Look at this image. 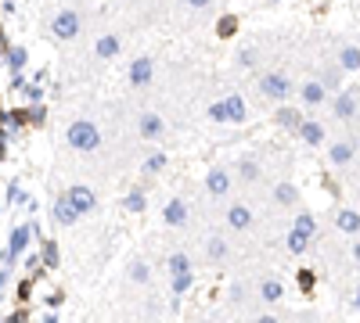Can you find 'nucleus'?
Instances as JSON below:
<instances>
[{"label":"nucleus","instance_id":"obj_35","mask_svg":"<svg viewBox=\"0 0 360 323\" xmlns=\"http://www.w3.org/2000/svg\"><path fill=\"white\" fill-rule=\"evenodd\" d=\"M166 266H169V277H173V273H184V269H195V266H191V258H187V252H173Z\"/></svg>","mask_w":360,"mask_h":323},{"label":"nucleus","instance_id":"obj_39","mask_svg":"<svg viewBox=\"0 0 360 323\" xmlns=\"http://www.w3.org/2000/svg\"><path fill=\"white\" fill-rule=\"evenodd\" d=\"M245 298H248V287H245L242 280H234V284L227 287V302H231V305H242Z\"/></svg>","mask_w":360,"mask_h":323},{"label":"nucleus","instance_id":"obj_50","mask_svg":"<svg viewBox=\"0 0 360 323\" xmlns=\"http://www.w3.org/2000/svg\"><path fill=\"white\" fill-rule=\"evenodd\" d=\"M299 323H321V320H317V316H303Z\"/></svg>","mask_w":360,"mask_h":323},{"label":"nucleus","instance_id":"obj_44","mask_svg":"<svg viewBox=\"0 0 360 323\" xmlns=\"http://www.w3.org/2000/svg\"><path fill=\"white\" fill-rule=\"evenodd\" d=\"M8 284H11V269H8V266H0V298H4Z\"/></svg>","mask_w":360,"mask_h":323},{"label":"nucleus","instance_id":"obj_17","mask_svg":"<svg viewBox=\"0 0 360 323\" xmlns=\"http://www.w3.org/2000/svg\"><path fill=\"white\" fill-rule=\"evenodd\" d=\"M162 223L169 226V230H180V226H187V201L184 198H169L162 205Z\"/></svg>","mask_w":360,"mask_h":323},{"label":"nucleus","instance_id":"obj_49","mask_svg":"<svg viewBox=\"0 0 360 323\" xmlns=\"http://www.w3.org/2000/svg\"><path fill=\"white\" fill-rule=\"evenodd\" d=\"M350 252H353V263H357V266H360V241H357V245H353V248H350Z\"/></svg>","mask_w":360,"mask_h":323},{"label":"nucleus","instance_id":"obj_43","mask_svg":"<svg viewBox=\"0 0 360 323\" xmlns=\"http://www.w3.org/2000/svg\"><path fill=\"white\" fill-rule=\"evenodd\" d=\"M61 302H65V295H61V291H51V295H47V309H61Z\"/></svg>","mask_w":360,"mask_h":323},{"label":"nucleus","instance_id":"obj_47","mask_svg":"<svg viewBox=\"0 0 360 323\" xmlns=\"http://www.w3.org/2000/svg\"><path fill=\"white\" fill-rule=\"evenodd\" d=\"M350 313H360V287L353 291V298H350Z\"/></svg>","mask_w":360,"mask_h":323},{"label":"nucleus","instance_id":"obj_16","mask_svg":"<svg viewBox=\"0 0 360 323\" xmlns=\"http://www.w3.org/2000/svg\"><path fill=\"white\" fill-rule=\"evenodd\" d=\"M123 54V40L116 36V32H105V36L94 40V58L98 61H116Z\"/></svg>","mask_w":360,"mask_h":323},{"label":"nucleus","instance_id":"obj_19","mask_svg":"<svg viewBox=\"0 0 360 323\" xmlns=\"http://www.w3.org/2000/svg\"><path fill=\"white\" fill-rule=\"evenodd\" d=\"M51 219H54L58 226H76V223H80V212H76V208L69 205L65 194H58L54 205H51Z\"/></svg>","mask_w":360,"mask_h":323},{"label":"nucleus","instance_id":"obj_48","mask_svg":"<svg viewBox=\"0 0 360 323\" xmlns=\"http://www.w3.org/2000/svg\"><path fill=\"white\" fill-rule=\"evenodd\" d=\"M40 323H58V313H54V309H47V313H43V320H40Z\"/></svg>","mask_w":360,"mask_h":323},{"label":"nucleus","instance_id":"obj_40","mask_svg":"<svg viewBox=\"0 0 360 323\" xmlns=\"http://www.w3.org/2000/svg\"><path fill=\"white\" fill-rule=\"evenodd\" d=\"M256 54H260V51L248 43V47H242V51H238V58H234V61H238L242 69H253V65H256Z\"/></svg>","mask_w":360,"mask_h":323},{"label":"nucleus","instance_id":"obj_9","mask_svg":"<svg viewBox=\"0 0 360 323\" xmlns=\"http://www.w3.org/2000/svg\"><path fill=\"white\" fill-rule=\"evenodd\" d=\"M151 79H155V61H151L148 54H137V58L127 65V83H130L134 90H145V87H151Z\"/></svg>","mask_w":360,"mask_h":323},{"label":"nucleus","instance_id":"obj_32","mask_svg":"<svg viewBox=\"0 0 360 323\" xmlns=\"http://www.w3.org/2000/svg\"><path fill=\"white\" fill-rule=\"evenodd\" d=\"M310 241H314V237H306V234H299V230H288L285 248H288L292 255H306V252H310Z\"/></svg>","mask_w":360,"mask_h":323},{"label":"nucleus","instance_id":"obj_34","mask_svg":"<svg viewBox=\"0 0 360 323\" xmlns=\"http://www.w3.org/2000/svg\"><path fill=\"white\" fill-rule=\"evenodd\" d=\"M295 284H299L303 295H314V287H317V273H314V269H299V273H295Z\"/></svg>","mask_w":360,"mask_h":323},{"label":"nucleus","instance_id":"obj_12","mask_svg":"<svg viewBox=\"0 0 360 323\" xmlns=\"http://www.w3.org/2000/svg\"><path fill=\"white\" fill-rule=\"evenodd\" d=\"M65 198H69V205L76 208V212H80V219L90 216L94 208H98V194H94L87 183H72V187L65 190Z\"/></svg>","mask_w":360,"mask_h":323},{"label":"nucleus","instance_id":"obj_45","mask_svg":"<svg viewBox=\"0 0 360 323\" xmlns=\"http://www.w3.org/2000/svg\"><path fill=\"white\" fill-rule=\"evenodd\" d=\"M184 4L191 8V11H209V4H213V0H184Z\"/></svg>","mask_w":360,"mask_h":323},{"label":"nucleus","instance_id":"obj_29","mask_svg":"<svg viewBox=\"0 0 360 323\" xmlns=\"http://www.w3.org/2000/svg\"><path fill=\"white\" fill-rule=\"evenodd\" d=\"M292 230H299V234H306V237H317V234H321L317 216L310 212V208H299V212H295V219H292Z\"/></svg>","mask_w":360,"mask_h":323},{"label":"nucleus","instance_id":"obj_20","mask_svg":"<svg viewBox=\"0 0 360 323\" xmlns=\"http://www.w3.org/2000/svg\"><path fill=\"white\" fill-rule=\"evenodd\" d=\"M191 287H195V269H184V273H173V277H169V302H173V309Z\"/></svg>","mask_w":360,"mask_h":323},{"label":"nucleus","instance_id":"obj_18","mask_svg":"<svg viewBox=\"0 0 360 323\" xmlns=\"http://www.w3.org/2000/svg\"><path fill=\"white\" fill-rule=\"evenodd\" d=\"M256 295H260L263 305H281V298H285V284H281L277 277H260Z\"/></svg>","mask_w":360,"mask_h":323},{"label":"nucleus","instance_id":"obj_23","mask_svg":"<svg viewBox=\"0 0 360 323\" xmlns=\"http://www.w3.org/2000/svg\"><path fill=\"white\" fill-rule=\"evenodd\" d=\"M123 208L134 212V216L145 212V208H148V190H145V183H134L127 194H123Z\"/></svg>","mask_w":360,"mask_h":323},{"label":"nucleus","instance_id":"obj_14","mask_svg":"<svg viewBox=\"0 0 360 323\" xmlns=\"http://www.w3.org/2000/svg\"><path fill=\"white\" fill-rule=\"evenodd\" d=\"M299 137L306 148H324L328 144V129H324V122H317V119H303V126H299Z\"/></svg>","mask_w":360,"mask_h":323},{"label":"nucleus","instance_id":"obj_26","mask_svg":"<svg viewBox=\"0 0 360 323\" xmlns=\"http://www.w3.org/2000/svg\"><path fill=\"white\" fill-rule=\"evenodd\" d=\"M274 205H281V208H288V205H299V187H295L292 180H281V183H274Z\"/></svg>","mask_w":360,"mask_h":323},{"label":"nucleus","instance_id":"obj_10","mask_svg":"<svg viewBox=\"0 0 360 323\" xmlns=\"http://www.w3.org/2000/svg\"><path fill=\"white\" fill-rule=\"evenodd\" d=\"M224 223H227V230H231V234H245V230H253L256 212H253V208H248L245 201H234V205H227Z\"/></svg>","mask_w":360,"mask_h":323},{"label":"nucleus","instance_id":"obj_36","mask_svg":"<svg viewBox=\"0 0 360 323\" xmlns=\"http://www.w3.org/2000/svg\"><path fill=\"white\" fill-rule=\"evenodd\" d=\"M25 198H29V194L22 190V183H19V180H11V183L4 187V201H8V205H22Z\"/></svg>","mask_w":360,"mask_h":323},{"label":"nucleus","instance_id":"obj_8","mask_svg":"<svg viewBox=\"0 0 360 323\" xmlns=\"http://www.w3.org/2000/svg\"><path fill=\"white\" fill-rule=\"evenodd\" d=\"M206 194L213 201H224L227 194H231V187H234V176H231V169L227 166H209V172H206Z\"/></svg>","mask_w":360,"mask_h":323},{"label":"nucleus","instance_id":"obj_25","mask_svg":"<svg viewBox=\"0 0 360 323\" xmlns=\"http://www.w3.org/2000/svg\"><path fill=\"white\" fill-rule=\"evenodd\" d=\"M166 166H169V155L166 151H151L145 162H140V176H145V180H151V176H162Z\"/></svg>","mask_w":360,"mask_h":323},{"label":"nucleus","instance_id":"obj_1","mask_svg":"<svg viewBox=\"0 0 360 323\" xmlns=\"http://www.w3.org/2000/svg\"><path fill=\"white\" fill-rule=\"evenodd\" d=\"M33 241H40V223L36 219H25V223H19L11 230V237H8V245H4V252H0V266H8V269H14V263L29 252V245Z\"/></svg>","mask_w":360,"mask_h":323},{"label":"nucleus","instance_id":"obj_24","mask_svg":"<svg viewBox=\"0 0 360 323\" xmlns=\"http://www.w3.org/2000/svg\"><path fill=\"white\" fill-rule=\"evenodd\" d=\"M335 230L346 234V237L360 234V212H357V208H339V212H335Z\"/></svg>","mask_w":360,"mask_h":323},{"label":"nucleus","instance_id":"obj_5","mask_svg":"<svg viewBox=\"0 0 360 323\" xmlns=\"http://www.w3.org/2000/svg\"><path fill=\"white\" fill-rule=\"evenodd\" d=\"M80 29H83V14H80V11H72V8L58 11L54 19H51V36L61 40V43L76 40V36H80Z\"/></svg>","mask_w":360,"mask_h":323},{"label":"nucleus","instance_id":"obj_27","mask_svg":"<svg viewBox=\"0 0 360 323\" xmlns=\"http://www.w3.org/2000/svg\"><path fill=\"white\" fill-rule=\"evenodd\" d=\"M231 258V245L224 237H209L206 241V263H213V266H224Z\"/></svg>","mask_w":360,"mask_h":323},{"label":"nucleus","instance_id":"obj_37","mask_svg":"<svg viewBox=\"0 0 360 323\" xmlns=\"http://www.w3.org/2000/svg\"><path fill=\"white\" fill-rule=\"evenodd\" d=\"M234 32H238V19H234V14H224L220 25H216V36H220V40H231Z\"/></svg>","mask_w":360,"mask_h":323},{"label":"nucleus","instance_id":"obj_21","mask_svg":"<svg viewBox=\"0 0 360 323\" xmlns=\"http://www.w3.org/2000/svg\"><path fill=\"white\" fill-rule=\"evenodd\" d=\"M4 65H8V76H22L25 65H29V47L11 43L8 51H4Z\"/></svg>","mask_w":360,"mask_h":323},{"label":"nucleus","instance_id":"obj_15","mask_svg":"<svg viewBox=\"0 0 360 323\" xmlns=\"http://www.w3.org/2000/svg\"><path fill=\"white\" fill-rule=\"evenodd\" d=\"M303 108L299 104H277V111H274V122L281 126V129H288V133H299V126H303Z\"/></svg>","mask_w":360,"mask_h":323},{"label":"nucleus","instance_id":"obj_11","mask_svg":"<svg viewBox=\"0 0 360 323\" xmlns=\"http://www.w3.org/2000/svg\"><path fill=\"white\" fill-rule=\"evenodd\" d=\"M328 101H332V93L324 90V83L317 76H310L306 83H299V108H321Z\"/></svg>","mask_w":360,"mask_h":323},{"label":"nucleus","instance_id":"obj_51","mask_svg":"<svg viewBox=\"0 0 360 323\" xmlns=\"http://www.w3.org/2000/svg\"><path fill=\"white\" fill-rule=\"evenodd\" d=\"M271 4H281V0H271Z\"/></svg>","mask_w":360,"mask_h":323},{"label":"nucleus","instance_id":"obj_41","mask_svg":"<svg viewBox=\"0 0 360 323\" xmlns=\"http://www.w3.org/2000/svg\"><path fill=\"white\" fill-rule=\"evenodd\" d=\"M33 284H36L33 277H22V284H19V302H22V305L33 302Z\"/></svg>","mask_w":360,"mask_h":323},{"label":"nucleus","instance_id":"obj_3","mask_svg":"<svg viewBox=\"0 0 360 323\" xmlns=\"http://www.w3.org/2000/svg\"><path fill=\"white\" fill-rule=\"evenodd\" d=\"M65 144L76 155H94L101 148V126L94 119H72L65 126Z\"/></svg>","mask_w":360,"mask_h":323},{"label":"nucleus","instance_id":"obj_13","mask_svg":"<svg viewBox=\"0 0 360 323\" xmlns=\"http://www.w3.org/2000/svg\"><path fill=\"white\" fill-rule=\"evenodd\" d=\"M137 133L145 140H162L169 129H166V119L159 115V111H140L137 115Z\"/></svg>","mask_w":360,"mask_h":323},{"label":"nucleus","instance_id":"obj_6","mask_svg":"<svg viewBox=\"0 0 360 323\" xmlns=\"http://www.w3.org/2000/svg\"><path fill=\"white\" fill-rule=\"evenodd\" d=\"M328 108H332V115L339 122H357L360 119V90H339V93H332Z\"/></svg>","mask_w":360,"mask_h":323},{"label":"nucleus","instance_id":"obj_38","mask_svg":"<svg viewBox=\"0 0 360 323\" xmlns=\"http://www.w3.org/2000/svg\"><path fill=\"white\" fill-rule=\"evenodd\" d=\"M19 93L25 97V104H43V87L40 83H25Z\"/></svg>","mask_w":360,"mask_h":323},{"label":"nucleus","instance_id":"obj_22","mask_svg":"<svg viewBox=\"0 0 360 323\" xmlns=\"http://www.w3.org/2000/svg\"><path fill=\"white\" fill-rule=\"evenodd\" d=\"M260 176H263L260 158H256V155H242V158H238V180H242L245 187H253V183H260Z\"/></svg>","mask_w":360,"mask_h":323},{"label":"nucleus","instance_id":"obj_46","mask_svg":"<svg viewBox=\"0 0 360 323\" xmlns=\"http://www.w3.org/2000/svg\"><path fill=\"white\" fill-rule=\"evenodd\" d=\"M256 323H281V316H274V313H260Z\"/></svg>","mask_w":360,"mask_h":323},{"label":"nucleus","instance_id":"obj_28","mask_svg":"<svg viewBox=\"0 0 360 323\" xmlns=\"http://www.w3.org/2000/svg\"><path fill=\"white\" fill-rule=\"evenodd\" d=\"M335 65L342 72H360V47L346 43V47H339V54H335Z\"/></svg>","mask_w":360,"mask_h":323},{"label":"nucleus","instance_id":"obj_30","mask_svg":"<svg viewBox=\"0 0 360 323\" xmlns=\"http://www.w3.org/2000/svg\"><path fill=\"white\" fill-rule=\"evenodd\" d=\"M40 263H43V269L51 273V269H58V263H61V252H58V241H40Z\"/></svg>","mask_w":360,"mask_h":323},{"label":"nucleus","instance_id":"obj_4","mask_svg":"<svg viewBox=\"0 0 360 323\" xmlns=\"http://www.w3.org/2000/svg\"><path fill=\"white\" fill-rule=\"evenodd\" d=\"M256 90H260V97H267V101H274V104H285L288 97H292V90H295V83H292V76H288V72L271 69V72H260V79H256Z\"/></svg>","mask_w":360,"mask_h":323},{"label":"nucleus","instance_id":"obj_7","mask_svg":"<svg viewBox=\"0 0 360 323\" xmlns=\"http://www.w3.org/2000/svg\"><path fill=\"white\" fill-rule=\"evenodd\" d=\"M353 162H357V140L353 137L328 140V166L332 169H350Z\"/></svg>","mask_w":360,"mask_h":323},{"label":"nucleus","instance_id":"obj_2","mask_svg":"<svg viewBox=\"0 0 360 323\" xmlns=\"http://www.w3.org/2000/svg\"><path fill=\"white\" fill-rule=\"evenodd\" d=\"M206 119L209 122H220V126H245L248 122V104H245L242 93L216 97V101L206 108Z\"/></svg>","mask_w":360,"mask_h":323},{"label":"nucleus","instance_id":"obj_42","mask_svg":"<svg viewBox=\"0 0 360 323\" xmlns=\"http://www.w3.org/2000/svg\"><path fill=\"white\" fill-rule=\"evenodd\" d=\"M0 323H29V305H19L8 320H0Z\"/></svg>","mask_w":360,"mask_h":323},{"label":"nucleus","instance_id":"obj_33","mask_svg":"<svg viewBox=\"0 0 360 323\" xmlns=\"http://www.w3.org/2000/svg\"><path fill=\"white\" fill-rule=\"evenodd\" d=\"M127 277H130L134 284H148V280H151V266L145 263V258H134L130 269H127Z\"/></svg>","mask_w":360,"mask_h":323},{"label":"nucleus","instance_id":"obj_31","mask_svg":"<svg viewBox=\"0 0 360 323\" xmlns=\"http://www.w3.org/2000/svg\"><path fill=\"white\" fill-rule=\"evenodd\" d=\"M317 79L324 83L328 93H339V90H342V69H339V65H328V69H321Z\"/></svg>","mask_w":360,"mask_h":323}]
</instances>
